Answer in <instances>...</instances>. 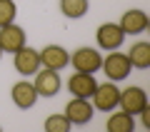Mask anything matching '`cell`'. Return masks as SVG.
Returning a JSON list of instances; mask_svg holds the SVG:
<instances>
[{"label": "cell", "mask_w": 150, "mask_h": 132, "mask_svg": "<svg viewBox=\"0 0 150 132\" xmlns=\"http://www.w3.org/2000/svg\"><path fill=\"white\" fill-rule=\"evenodd\" d=\"M105 127L110 132H133L135 130V115H130V112H112L110 117H108Z\"/></svg>", "instance_id": "cell-15"}, {"label": "cell", "mask_w": 150, "mask_h": 132, "mask_svg": "<svg viewBox=\"0 0 150 132\" xmlns=\"http://www.w3.org/2000/svg\"><path fill=\"white\" fill-rule=\"evenodd\" d=\"M43 127H45V132H68L73 125H70V120L65 115H50L43 122Z\"/></svg>", "instance_id": "cell-17"}, {"label": "cell", "mask_w": 150, "mask_h": 132, "mask_svg": "<svg viewBox=\"0 0 150 132\" xmlns=\"http://www.w3.org/2000/svg\"><path fill=\"white\" fill-rule=\"evenodd\" d=\"M40 53V67H48V70H55V72H60V70L68 67L70 62V53L63 48V45H45L43 50H38Z\"/></svg>", "instance_id": "cell-7"}, {"label": "cell", "mask_w": 150, "mask_h": 132, "mask_svg": "<svg viewBox=\"0 0 150 132\" xmlns=\"http://www.w3.org/2000/svg\"><path fill=\"white\" fill-rule=\"evenodd\" d=\"M38 90H35V85L28 82V80H20V82L13 85V90H10V100L15 107H20V110H30V107H35L38 102Z\"/></svg>", "instance_id": "cell-12"}, {"label": "cell", "mask_w": 150, "mask_h": 132, "mask_svg": "<svg viewBox=\"0 0 150 132\" xmlns=\"http://www.w3.org/2000/svg\"><path fill=\"white\" fill-rule=\"evenodd\" d=\"M15 15H18L15 0H0V27L15 22Z\"/></svg>", "instance_id": "cell-18"}, {"label": "cell", "mask_w": 150, "mask_h": 132, "mask_svg": "<svg viewBox=\"0 0 150 132\" xmlns=\"http://www.w3.org/2000/svg\"><path fill=\"white\" fill-rule=\"evenodd\" d=\"M63 115L70 120V125H88L93 120V115H95V107L85 97H73V100H68Z\"/></svg>", "instance_id": "cell-6"}, {"label": "cell", "mask_w": 150, "mask_h": 132, "mask_svg": "<svg viewBox=\"0 0 150 132\" xmlns=\"http://www.w3.org/2000/svg\"><path fill=\"white\" fill-rule=\"evenodd\" d=\"M0 58H3V50H0Z\"/></svg>", "instance_id": "cell-20"}, {"label": "cell", "mask_w": 150, "mask_h": 132, "mask_svg": "<svg viewBox=\"0 0 150 132\" xmlns=\"http://www.w3.org/2000/svg\"><path fill=\"white\" fill-rule=\"evenodd\" d=\"M90 8V0H60V13L70 20H78L83 18Z\"/></svg>", "instance_id": "cell-16"}, {"label": "cell", "mask_w": 150, "mask_h": 132, "mask_svg": "<svg viewBox=\"0 0 150 132\" xmlns=\"http://www.w3.org/2000/svg\"><path fill=\"white\" fill-rule=\"evenodd\" d=\"M118 100H120V87L112 82V80L98 85L95 92H93V97H90L93 107L100 110V112H112L115 107H118Z\"/></svg>", "instance_id": "cell-3"}, {"label": "cell", "mask_w": 150, "mask_h": 132, "mask_svg": "<svg viewBox=\"0 0 150 132\" xmlns=\"http://www.w3.org/2000/svg\"><path fill=\"white\" fill-rule=\"evenodd\" d=\"M125 32L120 30L118 22H103L98 25L95 30V40H98V48L105 50V53H112V50H120V45L125 42Z\"/></svg>", "instance_id": "cell-2"}, {"label": "cell", "mask_w": 150, "mask_h": 132, "mask_svg": "<svg viewBox=\"0 0 150 132\" xmlns=\"http://www.w3.org/2000/svg\"><path fill=\"white\" fill-rule=\"evenodd\" d=\"M25 40H28L25 30H23L20 25H15V22L0 27V50H3V53H18L23 45H28Z\"/></svg>", "instance_id": "cell-11"}, {"label": "cell", "mask_w": 150, "mask_h": 132, "mask_svg": "<svg viewBox=\"0 0 150 132\" xmlns=\"http://www.w3.org/2000/svg\"><path fill=\"white\" fill-rule=\"evenodd\" d=\"M140 117H143V125H145V127H150V110H148V107L140 112Z\"/></svg>", "instance_id": "cell-19"}, {"label": "cell", "mask_w": 150, "mask_h": 132, "mask_svg": "<svg viewBox=\"0 0 150 132\" xmlns=\"http://www.w3.org/2000/svg\"><path fill=\"white\" fill-rule=\"evenodd\" d=\"M35 90L40 97H55L60 92V85H63V80H60V75L55 72V70H48V67H40L35 72Z\"/></svg>", "instance_id": "cell-9"}, {"label": "cell", "mask_w": 150, "mask_h": 132, "mask_svg": "<svg viewBox=\"0 0 150 132\" xmlns=\"http://www.w3.org/2000/svg\"><path fill=\"white\" fill-rule=\"evenodd\" d=\"M13 65H15V70L23 77H30V75H35L40 70V53L35 48L23 45L18 53H13Z\"/></svg>", "instance_id": "cell-8"}, {"label": "cell", "mask_w": 150, "mask_h": 132, "mask_svg": "<svg viewBox=\"0 0 150 132\" xmlns=\"http://www.w3.org/2000/svg\"><path fill=\"white\" fill-rule=\"evenodd\" d=\"M68 65H73L75 72H90V75H95L98 70H100V65H103V53L98 48L83 45V48H78V50L70 53V62Z\"/></svg>", "instance_id": "cell-1"}, {"label": "cell", "mask_w": 150, "mask_h": 132, "mask_svg": "<svg viewBox=\"0 0 150 132\" xmlns=\"http://www.w3.org/2000/svg\"><path fill=\"white\" fill-rule=\"evenodd\" d=\"M95 87H98V82H95V77L90 72H73L70 80H68V90H70L73 97H85V100H90Z\"/></svg>", "instance_id": "cell-13"}, {"label": "cell", "mask_w": 150, "mask_h": 132, "mask_svg": "<svg viewBox=\"0 0 150 132\" xmlns=\"http://www.w3.org/2000/svg\"><path fill=\"white\" fill-rule=\"evenodd\" d=\"M135 70H148L150 67V42L138 40L135 45H130V53H125Z\"/></svg>", "instance_id": "cell-14"}, {"label": "cell", "mask_w": 150, "mask_h": 132, "mask_svg": "<svg viewBox=\"0 0 150 132\" xmlns=\"http://www.w3.org/2000/svg\"><path fill=\"white\" fill-rule=\"evenodd\" d=\"M118 107L123 112H130V115H140V112L148 107V92H145L140 85H130L128 90H120Z\"/></svg>", "instance_id": "cell-5"}, {"label": "cell", "mask_w": 150, "mask_h": 132, "mask_svg": "<svg viewBox=\"0 0 150 132\" xmlns=\"http://www.w3.org/2000/svg\"><path fill=\"white\" fill-rule=\"evenodd\" d=\"M100 70L108 75V80H112V82H120V80H125L130 75V70H133V65H130L128 55L125 53H108V58H103V65Z\"/></svg>", "instance_id": "cell-4"}, {"label": "cell", "mask_w": 150, "mask_h": 132, "mask_svg": "<svg viewBox=\"0 0 150 132\" xmlns=\"http://www.w3.org/2000/svg\"><path fill=\"white\" fill-rule=\"evenodd\" d=\"M120 30L125 32V35H140V32L148 30L150 25V18L145 10H140V8H133V10H125L123 18H120Z\"/></svg>", "instance_id": "cell-10"}]
</instances>
